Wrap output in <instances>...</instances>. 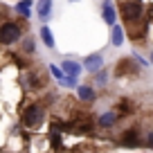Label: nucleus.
<instances>
[{"label": "nucleus", "mask_w": 153, "mask_h": 153, "mask_svg": "<svg viewBox=\"0 0 153 153\" xmlns=\"http://www.w3.org/2000/svg\"><path fill=\"white\" fill-rule=\"evenodd\" d=\"M135 68H131V61L128 59H124V61L120 63V68H117V74H126V72H133Z\"/></svg>", "instance_id": "17"}, {"label": "nucleus", "mask_w": 153, "mask_h": 153, "mask_svg": "<svg viewBox=\"0 0 153 153\" xmlns=\"http://www.w3.org/2000/svg\"><path fill=\"white\" fill-rule=\"evenodd\" d=\"M110 43H113L115 48H120V45L124 43V29H122L117 23L110 25Z\"/></svg>", "instance_id": "10"}, {"label": "nucleus", "mask_w": 153, "mask_h": 153, "mask_svg": "<svg viewBox=\"0 0 153 153\" xmlns=\"http://www.w3.org/2000/svg\"><path fill=\"white\" fill-rule=\"evenodd\" d=\"M23 52H27V54L34 52V41H32V38H25V41H23Z\"/></svg>", "instance_id": "19"}, {"label": "nucleus", "mask_w": 153, "mask_h": 153, "mask_svg": "<svg viewBox=\"0 0 153 153\" xmlns=\"http://www.w3.org/2000/svg\"><path fill=\"white\" fill-rule=\"evenodd\" d=\"M122 16H124L126 23H137L144 16L142 2H140V0H128V2H124V5H122Z\"/></svg>", "instance_id": "2"}, {"label": "nucleus", "mask_w": 153, "mask_h": 153, "mask_svg": "<svg viewBox=\"0 0 153 153\" xmlns=\"http://www.w3.org/2000/svg\"><path fill=\"white\" fill-rule=\"evenodd\" d=\"M61 72H63V74H70V76H76L79 72H81V65H79L76 61H72V59H63Z\"/></svg>", "instance_id": "7"}, {"label": "nucleus", "mask_w": 153, "mask_h": 153, "mask_svg": "<svg viewBox=\"0 0 153 153\" xmlns=\"http://www.w3.org/2000/svg\"><path fill=\"white\" fill-rule=\"evenodd\" d=\"M23 124L25 126H38V124H43V120H45V110L41 108L38 104H32V106H27V108L23 110Z\"/></svg>", "instance_id": "1"}, {"label": "nucleus", "mask_w": 153, "mask_h": 153, "mask_svg": "<svg viewBox=\"0 0 153 153\" xmlns=\"http://www.w3.org/2000/svg\"><path fill=\"white\" fill-rule=\"evenodd\" d=\"M41 41L45 43V48L54 50V34H52V29L48 27V23H43V27H41Z\"/></svg>", "instance_id": "12"}, {"label": "nucleus", "mask_w": 153, "mask_h": 153, "mask_svg": "<svg viewBox=\"0 0 153 153\" xmlns=\"http://www.w3.org/2000/svg\"><path fill=\"white\" fill-rule=\"evenodd\" d=\"M36 14H38V18L43 20V23H48L50 16H52V0H38Z\"/></svg>", "instance_id": "5"}, {"label": "nucleus", "mask_w": 153, "mask_h": 153, "mask_svg": "<svg viewBox=\"0 0 153 153\" xmlns=\"http://www.w3.org/2000/svg\"><path fill=\"white\" fill-rule=\"evenodd\" d=\"M27 86L29 88H41L43 81H41V76H38L36 72H27Z\"/></svg>", "instance_id": "14"}, {"label": "nucleus", "mask_w": 153, "mask_h": 153, "mask_svg": "<svg viewBox=\"0 0 153 153\" xmlns=\"http://www.w3.org/2000/svg\"><path fill=\"white\" fill-rule=\"evenodd\" d=\"M70 2H79V0H70Z\"/></svg>", "instance_id": "21"}, {"label": "nucleus", "mask_w": 153, "mask_h": 153, "mask_svg": "<svg viewBox=\"0 0 153 153\" xmlns=\"http://www.w3.org/2000/svg\"><path fill=\"white\" fill-rule=\"evenodd\" d=\"M32 7H34V0H20V2H16V7H14V9L18 11L20 16L29 18V16H32Z\"/></svg>", "instance_id": "13"}, {"label": "nucleus", "mask_w": 153, "mask_h": 153, "mask_svg": "<svg viewBox=\"0 0 153 153\" xmlns=\"http://www.w3.org/2000/svg\"><path fill=\"white\" fill-rule=\"evenodd\" d=\"M101 16H104V23H106V25H115V23H117V11H115V7H113V2H110V0H104Z\"/></svg>", "instance_id": "6"}, {"label": "nucleus", "mask_w": 153, "mask_h": 153, "mask_svg": "<svg viewBox=\"0 0 153 153\" xmlns=\"http://www.w3.org/2000/svg\"><path fill=\"white\" fill-rule=\"evenodd\" d=\"M106 79H108V72H106L104 68L95 72V83H99V86H104V83H106Z\"/></svg>", "instance_id": "16"}, {"label": "nucleus", "mask_w": 153, "mask_h": 153, "mask_svg": "<svg viewBox=\"0 0 153 153\" xmlns=\"http://www.w3.org/2000/svg\"><path fill=\"white\" fill-rule=\"evenodd\" d=\"M120 142L124 144V146H128V149H135V146H140V133L137 131H126Z\"/></svg>", "instance_id": "8"}, {"label": "nucleus", "mask_w": 153, "mask_h": 153, "mask_svg": "<svg viewBox=\"0 0 153 153\" xmlns=\"http://www.w3.org/2000/svg\"><path fill=\"white\" fill-rule=\"evenodd\" d=\"M83 68H86L88 72H92V74H95L97 70H101V68H104V56H101L99 52L88 54V56L83 59Z\"/></svg>", "instance_id": "4"}, {"label": "nucleus", "mask_w": 153, "mask_h": 153, "mask_svg": "<svg viewBox=\"0 0 153 153\" xmlns=\"http://www.w3.org/2000/svg\"><path fill=\"white\" fill-rule=\"evenodd\" d=\"M97 124H99L101 128H110V126H115V124H117V113L110 110V113L99 115V117H97Z\"/></svg>", "instance_id": "9"}, {"label": "nucleus", "mask_w": 153, "mask_h": 153, "mask_svg": "<svg viewBox=\"0 0 153 153\" xmlns=\"http://www.w3.org/2000/svg\"><path fill=\"white\" fill-rule=\"evenodd\" d=\"M59 81H61V86H63V88H76V76L63 74L61 79H59Z\"/></svg>", "instance_id": "15"}, {"label": "nucleus", "mask_w": 153, "mask_h": 153, "mask_svg": "<svg viewBox=\"0 0 153 153\" xmlns=\"http://www.w3.org/2000/svg\"><path fill=\"white\" fill-rule=\"evenodd\" d=\"M146 146H149V149L153 146V133H149V135H146Z\"/></svg>", "instance_id": "20"}, {"label": "nucleus", "mask_w": 153, "mask_h": 153, "mask_svg": "<svg viewBox=\"0 0 153 153\" xmlns=\"http://www.w3.org/2000/svg\"><path fill=\"white\" fill-rule=\"evenodd\" d=\"M50 74H52L54 79H61V76H63V72H61V68H59L56 63H50Z\"/></svg>", "instance_id": "18"}, {"label": "nucleus", "mask_w": 153, "mask_h": 153, "mask_svg": "<svg viewBox=\"0 0 153 153\" xmlns=\"http://www.w3.org/2000/svg\"><path fill=\"white\" fill-rule=\"evenodd\" d=\"M76 97H79L81 101H95L97 92L92 90L90 86H76Z\"/></svg>", "instance_id": "11"}, {"label": "nucleus", "mask_w": 153, "mask_h": 153, "mask_svg": "<svg viewBox=\"0 0 153 153\" xmlns=\"http://www.w3.org/2000/svg\"><path fill=\"white\" fill-rule=\"evenodd\" d=\"M20 38V27L16 23H2L0 25V43L2 45H11Z\"/></svg>", "instance_id": "3"}]
</instances>
